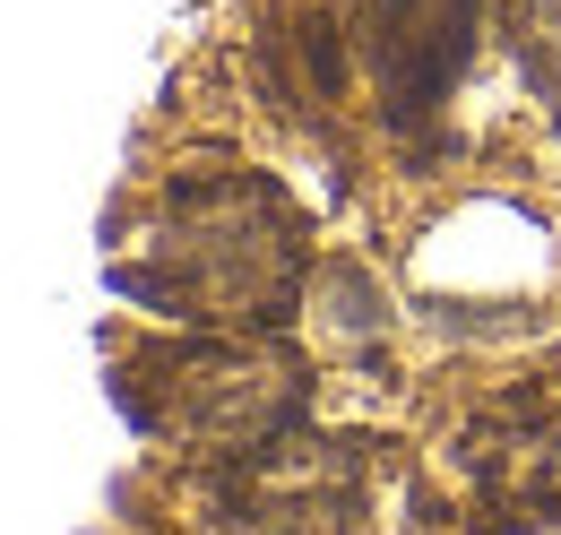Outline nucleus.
Segmentation results:
<instances>
[{"instance_id":"1","label":"nucleus","mask_w":561,"mask_h":535,"mask_svg":"<svg viewBox=\"0 0 561 535\" xmlns=\"http://www.w3.org/2000/svg\"><path fill=\"white\" fill-rule=\"evenodd\" d=\"M354 53L371 69L389 122H423L440 104V87L467 61V35H476V0H354L346 9Z\"/></svg>"}]
</instances>
